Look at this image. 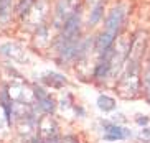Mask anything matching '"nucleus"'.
Wrapping results in <instances>:
<instances>
[{
    "label": "nucleus",
    "instance_id": "f257e3e1",
    "mask_svg": "<svg viewBox=\"0 0 150 143\" xmlns=\"http://www.w3.org/2000/svg\"><path fill=\"white\" fill-rule=\"evenodd\" d=\"M101 130L104 142H124V140L134 137L130 128L120 125V123H115L112 120H101Z\"/></svg>",
    "mask_w": 150,
    "mask_h": 143
},
{
    "label": "nucleus",
    "instance_id": "f03ea898",
    "mask_svg": "<svg viewBox=\"0 0 150 143\" xmlns=\"http://www.w3.org/2000/svg\"><path fill=\"white\" fill-rule=\"evenodd\" d=\"M125 20H127V10L124 8L122 5L119 7H114V8L109 12V15L106 17V22H104V30L112 33L114 36H119L122 28L125 26Z\"/></svg>",
    "mask_w": 150,
    "mask_h": 143
},
{
    "label": "nucleus",
    "instance_id": "7ed1b4c3",
    "mask_svg": "<svg viewBox=\"0 0 150 143\" xmlns=\"http://www.w3.org/2000/svg\"><path fill=\"white\" fill-rule=\"evenodd\" d=\"M33 92H35V104L38 105V108H40L41 112L53 113L54 107H56V102H54V99L51 97V94H50L46 89L40 87V86L33 87Z\"/></svg>",
    "mask_w": 150,
    "mask_h": 143
},
{
    "label": "nucleus",
    "instance_id": "20e7f679",
    "mask_svg": "<svg viewBox=\"0 0 150 143\" xmlns=\"http://www.w3.org/2000/svg\"><path fill=\"white\" fill-rule=\"evenodd\" d=\"M41 81H43V84L46 87H53V89H63L68 84L66 77L61 76V74H56V73L45 74L43 77H41Z\"/></svg>",
    "mask_w": 150,
    "mask_h": 143
},
{
    "label": "nucleus",
    "instance_id": "39448f33",
    "mask_svg": "<svg viewBox=\"0 0 150 143\" xmlns=\"http://www.w3.org/2000/svg\"><path fill=\"white\" fill-rule=\"evenodd\" d=\"M97 107H99V110L104 113H112L115 112V108H117V100L114 99V97H110V95L107 94H101L99 97H97L96 100Z\"/></svg>",
    "mask_w": 150,
    "mask_h": 143
},
{
    "label": "nucleus",
    "instance_id": "423d86ee",
    "mask_svg": "<svg viewBox=\"0 0 150 143\" xmlns=\"http://www.w3.org/2000/svg\"><path fill=\"white\" fill-rule=\"evenodd\" d=\"M102 17H104V4L99 2V4L91 10V15H89V25L91 26L97 25V23L102 20Z\"/></svg>",
    "mask_w": 150,
    "mask_h": 143
},
{
    "label": "nucleus",
    "instance_id": "0eeeda50",
    "mask_svg": "<svg viewBox=\"0 0 150 143\" xmlns=\"http://www.w3.org/2000/svg\"><path fill=\"white\" fill-rule=\"evenodd\" d=\"M135 138L139 143H150V127H140V130L137 132Z\"/></svg>",
    "mask_w": 150,
    "mask_h": 143
},
{
    "label": "nucleus",
    "instance_id": "6e6552de",
    "mask_svg": "<svg viewBox=\"0 0 150 143\" xmlns=\"http://www.w3.org/2000/svg\"><path fill=\"white\" fill-rule=\"evenodd\" d=\"M142 87H144V95H145L147 102L150 104V68L145 71L144 79H142Z\"/></svg>",
    "mask_w": 150,
    "mask_h": 143
},
{
    "label": "nucleus",
    "instance_id": "1a4fd4ad",
    "mask_svg": "<svg viewBox=\"0 0 150 143\" xmlns=\"http://www.w3.org/2000/svg\"><path fill=\"white\" fill-rule=\"evenodd\" d=\"M134 122H135L139 127H147L150 123V117L149 115H142V113H137L135 118H134Z\"/></svg>",
    "mask_w": 150,
    "mask_h": 143
},
{
    "label": "nucleus",
    "instance_id": "9d476101",
    "mask_svg": "<svg viewBox=\"0 0 150 143\" xmlns=\"http://www.w3.org/2000/svg\"><path fill=\"white\" fill-rule=\"evenodd\" d=\"M110 120L115 122V123H125V122H127V117H124V115H122L120 112H115L114 115L110 117Z\"/></svg>",
    "mask_w": 150,
    "mask_h": 143
}]
</instances>
